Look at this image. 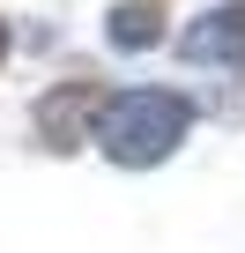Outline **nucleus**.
I'll use <instances>...</instances> for the list:
<instances>
[{
    "instance_id": "f257e3e1",
    "label": "nucleus",
    "mask_w": 245,
    "mask_h": 253,
    "mask_svg": "<svg viewBox=\"0 0 245 253\" xmlns=\"http://www.w3.org/2000/svg\"><path fill=\"white\" fill-rule=\"evenodd\" d=\"M186 126H193L186 97H171V89H127V97L104 104L97 142H104L111 164H134V171H141V164H164V157L186 142Z\"/></svg>"
},
{
    "instance_id": "f03ea898",
    "label": "nucleus",
    "mask_w": 245,
    "mask_h": 253,
    "mask_svg": "<svg viewBox=\"0 0 245 253\" xmlns=\"http://www.w3.org/2000/svg\"><path fill=\"white\" fill-rule=\"evenodd\" d=\"M111 97L97 89V82H67V89H52L45 104H37V134H45V149H74L82 142V126H89V112H104Z\"/></svg>"
},
{
    "instance_id": "7ed1b4c3",
    "label": "nucleus",
    "mask_w": 245,
    "mask_h": 253,
    "mask_svg": "<svg viewBox=\"0 0 245 253\" xmlns=\"http://www.w3.org/2000/svg\"><path fill=\"white\" fill-rule=\"evenodd\" d=\"M186 60H223V67H245V0H223L215 15H201L186 30Z\"/></svg>"
},
{
    "instance_id": "20e7f679",
    "label": "nucleus",
    "mask_w": 245,
    "mask_h": 253,
    "mask_svg": "<svg viewBox=\"0 0 245 253\" xmlns=\"http://www.w3.org/2000/svg\"><path fill=\"white\" fill-rule=\"evenodd\" d=\"M164 15H171V0H119L111 8V45L119 52H149L164 38Z\"/></svg>"
},
{
    "instance_id": "39448f33",
    "label": "nucleus",
    "mask_w": 245,
    "mask_h": 253,
    "mask_svg": "<svg viewBox=\"0 0 245 253\" xmlns=\"http://www.w3.org/2000/svg\"><path fill=\"white\" fill-rule=\"evenodd\" d=\"M0 60H8V23H0Z\"/></svg>"
}]
</instances>
